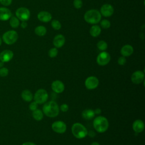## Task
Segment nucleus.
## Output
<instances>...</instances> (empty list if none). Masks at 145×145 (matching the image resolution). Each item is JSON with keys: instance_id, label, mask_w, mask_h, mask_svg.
<instances>
[{"instance_id": "f257e3e1", "label": "nucleus", "mask_w": 145, "mask_h": 145, "mask_svg": "<svg viewBox=\"0 0 145 145\" xmlns=\"http://www.w3.org/2000/svg\"><path fill=\"white\" fill-rule=\"evenodd\" d=\"M42 112L49 117H57L59 112V106L57 103L54 101H48L42 106Z\"/></svg>"}, {"instance_id": "f03ea898", "label": "nucleus", "mask_w": 145, "mask_h": 145, "mask_svg": "<svg viewBox=\"0 0 145 145\" xmlns=\"http://www.w3.org/2000/svg\"><path fill=\"white\" fill-rule=\"evenodd\" d=\"M93 125L96 131L102 133L108 130L109 127V122L105 117L99 116L95 117L94 119Z\"/></svg>"}, {"instance_id": "7ed1b4c3", "label": "nucleus", "mask_w": 145, "mask_h": 145, "mask_svg": "<svg viewBox=\"0 0 145 145\" xmlns=\"http://www.w3.org/2000/svg\"><path fill=\"white\" fill-rule=\"evenodd\" d=\"M84 20L91 24H96L100 22L101 19V15L99 11L95 9L88 10L84 15Z\"/></svg>"}, {"instance_id": "20e7f679", "label": "nucleus", "mask_w": 145, "mask_h": 145, "mask_svg": "<svg viewBox=\"0 0 145 145\" xmlns=\"http://www.w3.org/2000/svg\"><path fill=\"white\" fill-rule=\"evenodd\" d=\"M71 132L73 135L78 139H82L84 138L88 133L86 127L79 122L75 123L72 125L71 127Z\"/></svg>"}, {"instance_id": "39448f33", "label": "nucleus", "mask_w": 145, "mask_h": 145, "mask_svg": "<svg viewBox=\"0 0 145 145\" xmlns=\"http://www.w3.org/2000/svg\"><path fill=\"white\" fill-rule=\"evenodd\" d=\"M18 39V34L14 30H9L5 32L2 35V41L7 45L14 44Z\"/></svg>"}, {"instance_id": "423d86ee", "label": "nucleus", "mask_w": 145, "mask_h": 145, "mask_svg": "<svg viewBox=\"0 0 145 145\" xmlns=\"http://www.w3.org/2000/svg\"><path fill=\"white\" fill-rule=\"evenodd\" d=\"M48 99V93L44 89H39L35 93L33 99L38 104H44Z\"/></svg>"}, {"instance_id": "0eeeda50", "label": "nucleus", "mask_w": 145, "mask_h": 145, "mask_svg": "<svg viewBox=\"0 0 145 145\" xmlns=\"http://www.w3.org/2000/svg\"><path fill=\"white\" fill-rule=\"evenodd\" d=\"M16 16L19 20L22 22H25L28 20L31 16L29 10L24 7H21L18 8L15 11Z\"/></svg>"}, {"instance_id": "6e6552de", "label": "nucleus", "mask_w": 145, "mask_h": 145, "mask_svg": "<svg viewBox=\"0 0 145 145\" xmlns=\"http://www.w3.org/2000/svg\"><path fill=\"white\" fill-rule=\"evenodd\" d=\"M110 60V54L105 51H103L97 57L96 62L100 66H105L107 65Z\"/></svg>"}, {"instance_id": "1a4fd4ad", "label": "nucleus", "mask_w": 145, "mask_h": 145, "mask_svg": "<svg viewBox=\"0 0 145 145\" xmlns=\"http://www.w3.org/2000/svg\"><path fill=\"white\" fill-rule=\"evenodd\" d=\"M99 84V79L94 76L88 77L84 82L86 87L88 89H94L97 87Z\"/></svg>"}, {"instance_id": "9d476101", "label": "nucleus", "mask_w": 145, "mask_h": 145, "mask_svg": "<svg viewBox=\"0 0 145 145\" xmlns=\"http://www.w3.org/2000/svg\"><path fill=\"white\" fill-rule=\"evenodd\" d=\"M66 125L62 121H57L54 122L52 125V130L58 134H63L66 130Z\"/></svg>"}, {"instance_id": "9b49d317", "label": "nucleus", "mask_w": 145, "mask_h": 145, "mask_svg": "<svg viewBox=\"0 0 145 145\" xmlns=\"http://www.w3.org/2000/svg\"><path fill=\"white\" fill-rule=\"evenodd\" d=\"M144 79V73L140 70H137L133 73L131 76L132 82L135 84L141 83Z\"/></svg>"}, {"instance_id": "f8f14e48", "label": "nucleus", "mask_w": 145, "mask_h": 145, "mask_svg": "<svg viewBox=\"0 0 145 145\" xmlns=\"http://www.w3.org/2000/svg\"><path fill=\"white\" fill-rule=\"evenodd\" d=\"M100 12L101 15L105 17H109L114 12L113 7L110 4H104L101 7Z\"/></svg>"}, {"instance_id": "ddd939ff", "label": "nucleus", "mask_w": 145, "mask_h": 145, "mask_svg": "<svg viewBox=\"0 0 145 145\" xmlns=\"http://www.w3.org/2000/svg\"><path fill=\"white\" fill-rule=\"evenodd\" d=\"M13 57H14V53L12 51L8 49H6L1 52L0 61L3 62V63L8 62L12 59Z\"/></svg>"}, {"instance_id": "4468645a", "label": "nucleus", "mask_w": 145, "mask_h": 145, "mask_svg": "<svg viewBox=\"0 0 145 145\" xmlns=\"http://www.w3.org/2000/svg\"><path fill=\"white\" fill-rule=\"evenodd\" d=\"M51 87L52 90L57 93H62L65 89V85L63 83L58 80L53 81L51 84Z\"/></svg>"}, {"instance_id": "2eb2a0df", "label": "nucleus", "mask_w": 145, "mask_h": 145, "mask_svg": "<svg viewBox=\"0 0 145 145\" xmlns=\"http://www.w3.org/2000/svg\"><path fill=\"white\" fill-rule=\"evenodd\" d=\"M11 16L12 12L10 9L5 7H0V20H8L10 19Z\"/></svg>"}, {"instance_id": "dca6fc26", "label": "nucleus", "mask_w": 145, "mask_h": 145, "mask_svg": "<svg viewBox=\"0 0 145 145\" xmlns=\"http://www.w3.org/2000/svg\"><path fill=\"white\" fill-rule=\"evenodd\" d=\"M65 42V38L63 35L59 34L56 35L53 41V44L57 48H61L63 46Z\"/></svg>"}, {"instance_id": "f3484780", "label": "nucleus", "mask_w": 145, "mask_h": 145, "mask_svg": "<svg viewBox=\"0 0 145 145\" xmlns=\"http://www.w3.org/2000/svg\"><path fill=\"white\" fill-rule=\"evenodd\" d=\"M52 16L51 14L48 11H40L37 14L38 19L40 21L44 23H48L50 22L52 19Z\"/></svg>"}, {"instance_id": "a211bd4d", "label": "nucleus", "mask_w": 145, "mask_h": 145, "mask_svg": "<svg viewBox=\"0 0 145 145\" xmlns=\"http://www.w3.org/2000/svg\"><path fill=\"white\" fill-rule=\"evenodd\" d=\"M144 129V124L143 121L140 120H135L133 123V129L137 133H141Z\"/></svg>"}, {"instance_id": "6ab92c4d", "label": "nucleus", "mask_w": 145, "mask_h": 145, "mask_svg": "<svg viewBox=\"0 0 145 145\" xmlns=\"http://www.w3.org/2000/svg\"><path fill=\"white\" fill-rule=\"evenodd\" d=\"M134 52L133 46L127 44L123 46L120 50V53L123 57H129L131 56Z\"/></svg>"}, {"instance_id": "aec40b11", "label": "nucleus", "mask_w": 145, "mask_h": 145, "mask_svg": "<svg viewBox=\"0 0 145 145\" xmlns=\"http://www.w3.org/2000/svg\"><path fill=\"white\" fill-rule=\"evenodd\" d=\"M95 113L94 112V110L90 109H85L82 113V117L86 120H91L95 117Z\"/></svg>"}, {"instance_id": "412c9836", "label": "nucleus", "mask_w": 145, "mask_h": 145, "mask_svg": "<svg viewBox=\"0 0 145 145\" xmlns=\"http://www.w3.org/2000/svg\"><path fill=\"white\" fill-rule=\"evenodd\" d=\"M21 97L23 100L27 102L31 101L33 98L32 92L28 89H24L22 91L21 93Z\"/></svg>"}, {"instance_id": "4be33fe9", "label": "nucleus", "mask_w": 145, "mask_h": 145, "mask_svg": "<svg viewBox=\"0 0 145 145\" xmlns=\"http://www.w3.org/2000/svg\"><path fill=\"white\" fill-rule=\"evenodd\" d=\"M101 31V29L100 26L97 25H93L89 29V33L92 37H96L100 35Z\"/></svg>"}, {"instance_id": "5701e85b", "label": "nucleus", "mask_w": 145, "mask_h": 145, "mask_svg": "<svg viewBox=\"0 0 145 145\" xmlns=\"http://www.w3.org/2000/svg\"><path fill=\"white\" fill-rule=\"evenodd\" d=\"M35 33L39 36H44L46 33V28L43 25H39L35 28Z\"/></svg>"}, {"instance_id": "b1692460", "label": "nucleus", "mask_w": 145, "mask_h": 145, "mask_svg": "<svg viewBox=\"0 0 145 145\" xmlns=\"http://www.w3.org/2000/svg\"><path fill=\"white\" fill-rule=\"evenodd\" d=\"M43 112L40 109H36L32 112V117L36 121H41L43 118Z\"/></svg>"}, {"instance_id": "393cba45", "label": "nucleus", "mask_w": 145, "mask_h": 145, "mask_svg": "<svg viewBox=\"0 0 145 145\" xmlns=\"http://www.w3.org/2000/svg\"><path fill=\"white\" fill-rule=\"evenodd\" d=\"M10 26L13 28H18L20 25V22L19 19L16 16H11V17L10 18Z\"/></svg>"}, {"instance_id": "a878e982", "label": "nucleus", "mask_w": 145, "mask_h": 145, "mask_svg": "<svg viewBox=\"0 0 145 145\" xmlns=\"http://www.w3.org/2000/svg\"><path fill=\"white\" fill-rule=\"evenodd\" d=\"M97 47L100 50L105 51L108 48V44L105 41L101 40L97 42Z\"/></svg>"}, {"instance_id": "bb28decb", "label": "nucleus", "mask_w": 145, "mask_h": 145, "mask_svg": "<svg viewBox=\"0 0 145 145\" xmlns=\"http://www.w3.org/2000/svg\"><path fill=\"white\" fill-rule=\"evenodd\" d=\"M51 25L52 28L56 30H59L61 28V23L57 20H53L51 23Z\"/></svg>"}, {"instance_id": "cd10ccee", "label": "nucleus", "mask_w": 145, "mask_h": 145, "mask_svg": "<svg viewBox=\"0 0 145 145\" xmlns=\"http://www.w3.org/2000/svg\"><path fill=\"white\" fill-rule=\"evenodd\" d=\"M58 51L57 48H51L49 52H48V56L50 57V58H54L56 57L57 54H58Z\"/></svg>"}, {"instance_id": "c85d7f7f", "label": "nucleus", "mask_w": 145, "mask_h": 145, "mask_svg": "<svg viewBox=\"0 0 145 145\" xmlns=\"http://www.w3.org/2000/svg\"><path fill=\"white\" fill-rule=\"evenodd\" d=\"M100 25L103 28L108 29L110 27V22L107 19H104L100 22Z\"/></svg>"}, {"instance_id": "c756f323", "label": "nucleus", "mask_w": 145, "mask_h": 145, "mask_svg": "<svg viewBox=\"0 0 145 145\" xmlns=\"http://www.w3.org/2000/svg\"><path fill=\"white\" fill-rule=\"evenodd\" d=\"M8 74V69L6 67H2L0 68V76L5 77Z\"/></svg>"}, {"instance_id": "7c9ffc66", "label": "nucleus", "mask_w": 145, "mask_h": 145, "mask_svg": "<svg viewBox=\"0 0 145 145\" xmlns=\"http://www.w3.org/2000/svg\"><path fill=\"white\" fill-rule=\"evenodd\" d=\"M73 5L75 8L79 9L83 6V2L82 0H74Z\"/></svg>"}, {"instance_id": "2f4dec72", "label": "nucleus", "mask_w": 145, "mask_h": 145, "mask_svg": "<svg viewBox=\"0 0 145 145\" xmlns=\"http://www.w3.org/2000/svg\"><path fill=\"white\" fill-rule=\"evenodd\" d=\"M37 106H38V104L34 101L31 103V104L29 105V108L31 110L33 111L37 108Z\"/></svg>"}, {"instance_id": "473e14b6", "label": "nucleus", "mask_w": 145, "mask_h": 145, "mask_svg": "<svg viewBox=\"0 0 145 145\" xmlns=\"http://www.w3.org/2000/svg\"><path fill=\"white\" fill-rule=\"evenodd\" d=\"M117 62L120 65H121V66L124 65L126 62V59L125 57L122 56V57H119V58L118 59Z\"/></svg>"}, {"instance_id": "72a5a7b5", "label": "nucleus", "mask_w": 145, "mask_h": 145, "mask_svg": "<svg viewBox=\"0 0 145 145\" xmlns=\"http://www.w3.org/2000/svg\"><path fill=\"white\" fill-rule=\"evenodd\" d=\"M12 0H0V3L4 6H8L12 3Z\"/></svg>"}, {"instance_id": "f704fd0d", "label": "nucleus", "mask_w": 145, "mask_h": 145, "mask_svg": "<svg viewBox=\"0 0 145 145\" xmlns=\"http://www.w3.org/2000/svg\"><path fill=\"white\" fill-rule=\"evenodd\" d=\"M60 109L63 112H66L69 110V106L66 104H63L60 106Z\"/></svg>"}, {"instance_id": "c9c22d12", "label": "nucleus", "mask_w": 145, "mask_h": 145, "mask_svg": "<svg viewBox=\"0 0 145 145\" xmlns=\"http://www.w3.org/2000/svg\"><path fill=\"white\" fill-rule=\"evenodd\" d=\"M20 26L22 28H25L27 27V23L25 22H22L20 24Z\"/></svg>"}, {"instance_id": "e433bc0d", "label": "nucleus", "mask_w": 145, "mask_h": 145, "mask_svg": "<svg viewBox=\"0 0 145 145\" xmlns=\"http://www.w3.org/2000/svg\"><path fill=\"white\" fill-rule=\"evenodd\" d=\"M22 145H36L34 143L31 142H27L25 143H23Z\"/></svg>"}, {"instance_id": "4c0bfd02", "label": "nucleus", "mask_w": 145, "mask_h": 145, "mask_svg": "<svg viewBox=\"0 0 145 145\" xmlns=\"http://www.w3.org/2000/svg\"><path fill=\"white\" fill-rule=\"evenodd\" d=\"M87 134H88L89 136L91 137H94L95 135V133L93 131H90L89 132H88L87 133Z\"/></svg>"}, {"instance_id": "58836bf2", "label": "nucleus", "mask_w": 145, "mask_h": 145, "mask_svg": "<svg viewBox=\"0 0 145 145\" xmlns=\"http://www.w3.org/2000/svg\"><path fill=\"white\" fill-rule=\"evenodd\" d=\"M94 112L96 114H99L101 113V109L100 108H97L94 110Z\"/></svg>"}, {"instance_id": "ea45409f", "label": "nucleus", "mask_w": 145, "mask_h": 145, "mask_svg": "<svg viewBox=\"0 0 145 145\" xmlns=\"http://www.w3.org/2000/svg\"><path fill=\"white\" fill-rule=\"evenodd\" d=\"M91 145H100V144L97 142H93L91 143Z\"/></svg>"}, {"instance_id": "a19ab883", "label": "nucleus", "mask_w": 145, "mask_h": 145, "mask_svg": "<svg viewBox=\"0 0 145 145\" xmlns=\"http://www.w3.org/2000/svg\"><path fill=\"white\" fill-rule=\"evenodd\" d=\"M3 65H4V63H3V62H2V61H0V68L2 67L3 66Z\"/></svg>"}, {"instance_id": "79ce46f5", "label": "nucleus", "mask_w": 145, "mask_h": 145, "mask_svg": "<svg viewBox=\"0 0 145 145\" xmlns=\"http://www.w3.org/2000/svg\"><path fill=\"white\" fill-rule=\"evenodd\" d=\"M2 37H0V46H1V44H2Z\"/></svg>"}]
</instances>
